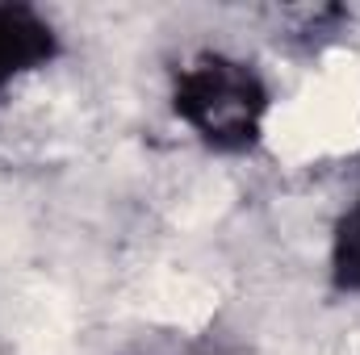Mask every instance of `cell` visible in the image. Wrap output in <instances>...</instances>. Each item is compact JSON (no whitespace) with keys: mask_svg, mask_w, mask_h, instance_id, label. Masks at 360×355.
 I'll use <instances>...</instances> for the list:
<instances>
[{"mask_svg":"<svg viewBox=\"0 0 360 355\" xmlns=\"http://www.w3.org/2000/svg\"><path fill=\"white\" fill-rule=\"evenodd\" d=\"M63 42L51 17L25 0H0V92L59 59Z\"/></svg>","mask_w":360,"mask_h":355,"instance_id":"7a4b0ae2","label":"cell"},{"mask_svg":"<svg viewBox=\"0 0 360 355\" xmlns=\"http://www.w3.org/2000/svg\"><path fill=\"white\" fill-rule=\"evenodd\" d=\"M327 272H331V288L335 293L360 297V192H356V201L335 217Z\"/></svg>","mask_w":360,"mask_h":355,"instance_id":"277c9868","label":"cell"},{"mask_svg":"<svg viewBox=\"0 0 360 355\" xmlns=\"http://www.w3.org/2000/svg\"><path fill=\"white\" fill-rule=\"evenodd\" d=\"M172 113L218 155H252L272 109L269 80L235 55L201 51L172 72Z\"/></svg>","mask_w":360,"mask_h":355,"instance_id":"6da1fadb","label":"cell"},{"mask_svg":"<svg viewBox=\"0 0 360 355\" xmlns=\"http://www.w3.org/2000/svg\"><path fill=\"white\" fill-rule=\"evenodd\" d=\"M281 34H285V42H293V46H302V51H323L327 42H335V38H344L348 34V25H352V8H344V4H319V8H289L285 17H281Z\"/></svg>","mask_w":360,"mask_h":355,"instance_id":"3957f363","label":"cell"}]
</instances>
